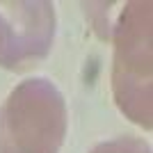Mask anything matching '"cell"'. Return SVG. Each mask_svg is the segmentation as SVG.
<instances>
[{"instance_id": "4", "label": "cell", "mask_w": 153, "mask_h": 153, "mask_svg": "<svg viewBox=\"0 0 153 153\" xmlns=\"http://www.w3.org/2000/svg\"><path fill=\"white\" fill-rule=\"evenodd\" d=\"M117 5H119V2H82L85 12H87V19H89L91 25H94V32L103 41H110V39H112V27H114L117 14H119V9L114 12Z\"/></svg>"}, {"instance_id": "5", "label": "cell", "mask_w": 153, "mask_h": 153, "mask_svg": "<svg viewBox=\"0 0 153 153\" xmlns=\"http://www.w3.org/2000/svg\"><path fill=\"white\" fill-rule=\"evenodd\" d=\"M89 153H151V146L140 137L126 135V137H114V140L101 142Z\"/></svg>"}, {"instance_id": "3", "label": "cell", "mask_w": 153, "mask_h": 153, "mask_svg": "<svg viewBox=\"0 0 153 153\" xmlns=\"http://www.w3.org/2000/svg\"><path fill=\"white\" fill-rule=\"evenodd\" d=\"M55 25V5L48 0H0V66L25 71L46 59Z\"/></svg>"}, {"instance_id": "1", "label": "cell", "mask_w": 153, "mask_h": 153, "mask_svg": "<svg viewBox=\"0 0 153 153\" xmlns=\"http://www.w3.org/2000/svg\"><path fill=\"white\" fill-rule=\"evenodd\" d=\"M112 96L119 112L144 130L153 128V5L128 0L112 27Z\"/></svg>"}, {"instance_id": "2", "label": "cell", "mask_w": 153, "mask_h": 153, "mask_svg": "<svg viewBox=\"0 0 153 153\" xmlns=\"http://www.w3.org/2000/svg\"><path fill=\"white\" fill-rule=\"evenodd\" d=\"M66 128L62 91L48 78H27L0 108V153H59Z\"/></svg>"}]
</instances>
